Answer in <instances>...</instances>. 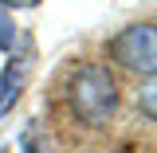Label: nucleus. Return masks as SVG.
<instances>
[{
    "instance_id": "obj_1",
    "label": "nucleus",
    "mask_w": 157,
    "mask_h": 153,
    "mask_svg": "<svg viewBox=\"0 0 157 153\" xmlns=\"http://www.w3.org/2000/svg\"><path fill=\"white\" fill-rule=\"evenodd\" d=\"M71 106L86 126H106L118 110V82L106 67L86 63L71 75Z\"/></svg>"
},
{
    "instance_id": "obj_5",
    "label": "nucleus",
    "mask_w": 157,
    "mask_h": 153,
    "mask_svg": "<svg viewBox=\"0 0 157 153\" xmlns=\"http://www.w3.org/2000/svg\"><path fill=\"white\" fill-rule=\"evenodd\" d=\"M0 4H8V8H36L39 0H0Z\"/></svg>"
},
{
    "instance_id": "obj_4",
    "label": "nucleus",
    "mask_w": 157,
    "mask_h": 153,
    "mask_svg": "<svg viewBox=\"0 0 157 153\" xmlns=\"http://www.w3.org/2000/svg\"><path fill=\"white\" fill-rule=\"evenodd\" d=\"M12 43H16V36H12V20L0 12V47H4V51H12Z\"/></svg>"
},
{
    "instance_id": "obj_2",
    "label": "nucleus",
    "mask_w": 157,
    "mask_h": 153,
    "mask_svg": "<svg viewBox=\"0 0 157 153\" xmlns=\"http://www.w3.org/2000/svg\"><path fill=\"white\" fill-rule=\"evenodd\" d=\"M110 59L122 63L126 71H137V75H153L157 67V32L149 24H137V28H126L110 39Z\"/></svg>"
},
{
    "instance_id": "obj_3",
    "label": "nucleus",
    "mask_w": 157,
    "mask_h": 153,
    "mask_svg": "<svg viewBox=\"0 0 157 153\" xmlns=\"http://www.w3.org/2000/svg\"><path fill=\"white\" fill-rule=\"evenodd\" d=\"M28 71H32V63L24 55H16L8 67H4V78H0V118L8 114L12 106H16V98L24 94V82H28Z\"/></svg>"
}]
</instances>
